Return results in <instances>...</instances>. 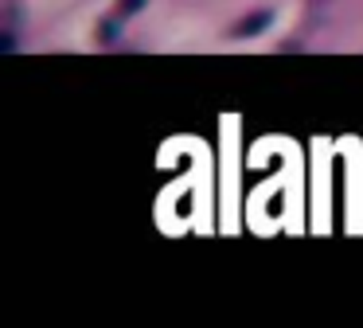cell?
<instances>
[{
    "mask_svg": "<svg viewBox=\"0 0 363 328\" xmlns=\"http://www.w3.org/2000/svg\"><path fill=\"white\" fill-rule=\"evenodd\" d=\"M0 51H16V35H12V28L0 31Z\"/></svg>",
    "mask_w": 363,
    "mask_h": 328,
    "instance_id": "obj_4",
    "label": "cell"
},
{
    "mask_svg": "<svg viewBox=\"0 0 363 328\" xmlns=\"http://www.w3.org/2000/svg\"><path fill=\"white\" fill-rule=\"evenodd\" d=\"M274 8H258V12H250V16H242V20L235 23V28H230V35L235 39H254V35H262V31L269 28V23H274Z\"/></svg>",
    "mask_w": 363,
    "mask_h": 328,
    "instance_id": "obj_1",
    "label": "cell"
},
{
    "mask_svg": "<svg viewBox=\"0 0 363 328\" xmlns=\"http://www.w3.org/2000/svg\"><path fill=\"white\" fill-rule=\"evenodd\" d=\"M121 16H110V20L102 23V28H98V39H102V43H113V39H118V28H121Z\"/></svg>",
    "mask_w": 363,
    "mask_h": 328,
    "instance_id": "obj_3",
    "label": "cell"
},
{
    "mask_svg": "<svg viewBox=\"0 0 363 328\" xmlns=\"http://www.w3.org/2000/svg\"><path fill=\"white\" fill-rule=\"evenodd\" d=\"M149 4V0H118V8H113V16H121V20H133L141 8Z\"/></svg>",
    "mask_w": 363,
    "mask_h": 328,
    "instance_id": "obj_2",
    "label": "cell"
}]
</instances>
